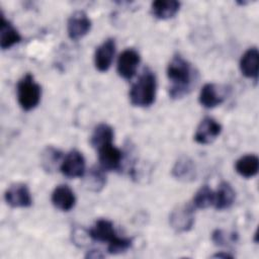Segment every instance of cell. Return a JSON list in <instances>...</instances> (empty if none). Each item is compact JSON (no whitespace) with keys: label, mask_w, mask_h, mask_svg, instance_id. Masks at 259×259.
<instances>
[{"label":"cell","mask_w":259,"mask_h":259,"mask_svg":"<svg viewBox=\"0 0 259 259\" xmlns=\"http://www.w3.org/2000/svg\"><path fill=\"white\" fill-rule=\"evenodd\" d=\"M5 201L11 207H28L32 203V197L26 184H11L4 194Z\"/></svg>","instance_id":"7"},{"label":"cell","mask_w":259,"mask_h":259,"mask_svg":"<svg viewBox=\"0 0 259 259\" xmlns=\"http://www.w3.org/2000/svg\"><path fill=\"white\" fill-rule=\"evenodd\" d=\"M16 93L20 107L25 111H29L39 103L41 88L39 84L35 82L33 75L27 73L18 81Z\"/></svg>","instance_id":"3"},{"label":"cell","mask_w":259,"mask_h":259,"mask_svg":"<svg viewBox=\"0 0 259 259\" xmlns=\"http://www.w3.org/2000/svg\"><path fill=\"white\" fill-rule=\"evenodd\" d=\"M172 176L182 182H190L196 178V167L189 157L181 156L177 159L171 170Z\"/></svg>","instance_id":"13"},{"label":"cell","mask_w":259,"mask_h":259,"mask_svg":"<svg viewBox=\"0 0 259 259\" xmlns=\"http://www.w3.org/2000/svg\"><path fill=\"white\" fill-rule=\"evenodd\" d=\"M88 236L94 241L108 243L117 237L113 224L106 219L97 220L93 227L88 231Z\"/></svg>","instance_id":"15"},{"label":"cell","mask_w":259,"mask_h":259,"mask_svg":"<svg viewBox=\"0 0 259 259\" xmlns=\"http://www.w3.org/2000/svg\"><path fill=\"white\" fill-rule=\"evenodd\" d=\"M258 63H259V52L256 47L249 48L241 57L240 70L241 73L251 79L257 80L258 78Z\"/></svg>","instance_id":"16"},{"label":"cell","mask_w":259,"mask_h":259,"mask_svg":"<svg viewBox=\"0 0 259 259\" xmlns=\"http://www.w3.org/2000/svg\"><path fill=\"white\" fill-rule=\"evenodd\" d=\"M91 28V20L84 11L74 12L68 19L67 32L71 39L77 40L86 35Z\"/></svg>","instance_id":"11"},{"label":"cell","mask_w":259,"mask_h":259,"mask_svg":"<svg viewBox=\"0 0 259 259\" xmlns=\"http://www.w3.org/2000/svg\"><path fill=\"white\" fill-rule=\"evenodd\" d=\"M157 79L155 73L150 68H145L137 81L130 89V100L134 106L148 107L152 105L156 98Z\"/></svg>","instance_id":"2"},{"label":"cell","mask_w":259,"mask_h":259,"mask_svg":"<svg viewBox=\"0 0 259 259\" xmlns=\"http://www.w3.org/2000/svg\"><path fill=\"white\" fill-rule=\"evenodd\" d=\"M113 136L114 133L110 125L107 123H99L92 133L90 143L93 148L98 150L101 147L112 143Z\"/></svg>","instance_id":"22"},{"label":"cell","mask_w":259,"mask_h":259,"mask_svg":"<svg viewBox=\"0 0 259 259\" xmlns=\"http://www.w3.org/2000/svg\"><path fill=\"white\" fill-rule=\"evenodd\" d=\"M236 198V192L229 182L223 181L220 183L215 192L214 208L218 210H224L232 206Z\"/></svg>","instance_id":"20"},{"label":"cell","mask_w":259,"mask_h":259,"mask_svg":"<svg viewBox=\"0 0 259 259\" xmlns=\"http://www.w3.org/2000/svg\"><path fill=\"white\" fill-rule=\"evenodd\" d=\"M83 185L92 192H99L106 184V176L104 170L100 166H93L89 169L87 174H84Z\"/></svg>","instance_id":"18"},{"label":"cell","mask_w":259,"mask_h":259,"mask_svg":"<svg viewBox=\"0 0 259 259\" xmlns=\"http://www.w3.org/2000/svg\"><path fill=\"white\" fill-rule=\"evenodd\" d=\"M180 8V2L175 0H156L151 4V12L158 19L173 17Z\"/></svg>","instance_id":"19"},{"label":"cell","mask_w":259,"mask_h":259,"mask_svg":"<svg viewBox=\"0 0 259 259\" xmlns=\"http://www.w3.org/2000/svg\"><path fill=\"white\" fill-rule=\"evenodd\" d=\"M235 169L242 177L251 178L255 176L259 170V159L254 154L242 156L236 161Z\"/></svg>","instance_id":"21"},{"label":"cell","mask_w":259,"mask_h":259,"mask_svg":"<svg viewBox=\"0 0 259 259\" xmlns=\"http://www.w3.org/2000/svg\"><path fill=\"white\" fill-rule=\"evenodd\" d=\"M222 133V125L214 118L206 116L198 124L194 140L201 145H207L212 143Z\"/></svg>","instance_id":"9"},{"label":"cell","mask_w":259,"mask_h":259,"mask_svg":"<svg viewBox=\"0 0 259 259\" xmlns=\"http://www.w3.org/2000/svg\"><path fill=\"white\" fill-rule=\"evenodd\" d=\"M0 18V47L2 50H6L18 44L21 40V35L16 28L5 19L3 14H1Z\"/></svg>","instance_id":"17"},{"label":"cell","mask_w":259,"mask_h":259,"mask_svg":"<svg viewBox=\"0 0 259 259\" xmlns=\"http://www.w3.org/2000/svg\"><path fill=\"white\" fill-rule=\"evenodd\" d=\"M215 199V192H213L207 185L201 186L193 196V206L199 209H204L213 206Z\"/></svg>","instance_id":"24"},{"label":"cell","mask_w":259,"mask_h":259,"mask_svg":"<svg viewBox=\"0 0 259 259\" xmlns=\"http://www.w3.org/2000/svg\"><path fill=\"white\" fill-rule=\"evenodd\" d=\"M169 224L177 233L188 232L194 225V209L190 204L176 206L170 213Z\"/></svg>","instance_id":"4"},{"label":"cell","mask_w":259,"mask_h":259,"mask_svg":"<svg viewBox=\"0 0 259 259\" xmlns=\"http://www.w3.org/2000/svg\"><path fill=\"white\" fill-rule=\"evenodd\" d=\"M167 77L171 83L169 96L172 99H178L187 95L198 79L197 71L181 55L175 54L168 66Z\"/></svg>","instance_id":"1"},{"label":"cell","mask_w":259,"mask_h":259,"mask_svg":"<svg viewBox=\"0 0 259 259\" xmlns=\"http://www.w3.org/2000/svg\"><path fill=\"white\" fill-rule=\"evenodd\" d=\"M212 257H214V258H233V256L232 255H230V254H227V253H218V254H214Z\"/></svg>","instance_id":"27"},{"label":"cell","mask_w":259,"mask_h":259,"mask_svg":"<svg viewBox=\"0 0 259 259\" xmlns=\"http://www.w3.org/2000/svg\"><path fill=\"white\" fill-rule=\"evenodd\" d=\"M238 239V235L236 233L227 234L221 229H217L211 234L212 242L218 246H225L229 243H235Z\"/></svg>","instance_id":"26"},{"label":"cell","mask_w":259,"mask_h":259,"mask_svg":"<svg viewBox=\"0 0 259 259\" xmlns=\"http://www.w3.org/2000/svg\"><path fill=\"white\" fill-rule=\"evenodd\" d=\"M133 239L131 238H120L116 237L113 241L108 243V252L110 254H120L125 252L132 247Z\"/></svg>","instance_id":"25"},{"label":"cell","mask_w":259,"mask_h":259,"mask_svg":"<svg viewBox=\"0 0 259 259\" xmlns=\"http://www.w3.org/2000/svg\"><path fill=\"white\" fill-rule=\"evenodd\" d=\"M97 151L100 167L104 171H115L120 169L122 152L118 148L114 147L112 143L101 147Z\"/></svg>","instance_id":"10"},{"label":"cell","mask_w":259,"mask_h":259,"mask_svg":"<svg viewBox=\"0 0 259 259\" xmlns=\"http://www.w3.org/2000/svg\"><path fill=\"white\" fill-rule=\"evenodd\" d=\"M51 199L54 206L62 211H69L76 203V196L73 190L65 184L58 185L54 189Z\"/></svg>","instance_id":"14"},{"label":"cell","mask_w":259,"mask_h":259,"mask_svg":"<svg viewBox=\"0 0 259 259\" xmlns=\"http://www.w3.org/2000/svg\"><path fill=\"white\" fill-rule=\"evenodd\" d=\"M61 172L68 178L82 177L85 174V159L81 152L70 151L60 166Z\"/></svg>","instance_id":"8"},{"label":"cell","mask_w":259,"mask_h":259,"mask_svg":"<svg viewBox=\"0 0 259 259\" xmlns=\"http://www.w3.org/2000/svg\"><path fill=\"white\" fill-rule=\"evenodd\" d=\"M62 152L58 149L49 146L47 147L42 152L40 156V164L45 171L47 172H53L57 169L59 163L62 159Z\"/></svg>","instance_id":"23"},{"label":"cell","mask_w":259,"mask_h":259,"mask_svg":"<svg viewBox=\"0 0 259 259\" xmlns=\"http://www.w3.org/2000/svg\"><path fill=\"white\" fill-rule=\"evenodd\" d=\"M115 53V40L113 38L105 39L96 48L94 54L95 68L100 72H105L109 69Z\"/></svg>","instance_id":"12"},{"label":"cell","mask_w":259,"mask_h":259,"mask_svg":"<svg viewBox=\"0 0 259 259\" xmlns=\"http://www.w3.org/2000/svg\"><path fill=\"white\" fill-rule=\"evenodd\" d=\"M140 62H141L140 54L135 49H132V48L125 49L118 56V59H117L118 75L125 80H131L136 75Z\"/></svg>","instance_id":"5"},{"label":"cell","mask_w":259,"mask_h":259,"mask_svg":"<svg viewBox=\"0 0 259 259\" xmlns=\"http://www.w3.org/2000/svg\"><path fill=\"white\" fill-rule=\"evenodd\" d=\"M227 95V87L214 83H206L199 92L198 100L203 107L213 108L223 103Z\"/></svg>","instance_id":"6"}]
</instances>
